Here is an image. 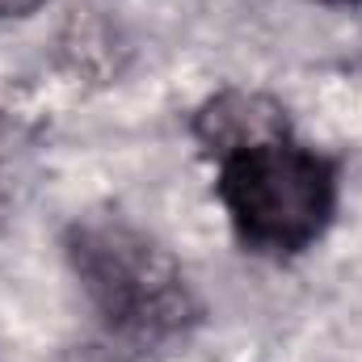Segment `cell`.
Listing matches in <instances>:
<instances>
[{"label": "cell", "mask_w": 362, "mask_h": 362, "mask_svg": "<svg viewBox=\"0 0 362 362\" xmlns=\"http://www.w3.org/2000/svg\"><path fill=\"white\" fill-rule=\"evenodd\" d=\"M194 135L206 144V152L228 156L236 148L249 144H266V139H282L286 135V114L282 105H274L262 93H219L211 97L198 118H194Z\"/></svg>", "instance_id": "3"}, {"label": "cell", "mask_w": 362, "mask_h": 362, "mask_svg": "<svg viewBox=\"0 0 362 362\" xmlns=\"http://www.w3.org/2000/svg\"><path fill=\"white\" fill-rule=\"evenodd\" d=\"M68 257L105 337L122 350H160L198 320V299L181 266L122 219L72 223Z\"/></svg>", "instance_id": "1"}, {"label": "cell", "mask_w": 362, "mask_h": 362, "mask_svg": "<svg viewBox=\"0 0 362 362\" xmlns=\"http://www.w3.org/2000/svg\"><path fill=\"white\" fill-rule=\"evenodd\" d=\"M325 4H358V0H325Z\"/></svg>", "instance_id": "4"}, {"label": "cell", "mask_w": 362, "mask_h": 362, "mask_svg": "<svg viewBox=\"0 0 362 362\" xmlns=\"http://www.w3.org/2000/svg\"><path fill=\"white\" fill-rule=\"evenodd\" d=\"M215 189L236 236L274 257L316 245L337 211V169L286 135L219 156Z\"/></svg>", "instance_id": "2"}]
</instances>
